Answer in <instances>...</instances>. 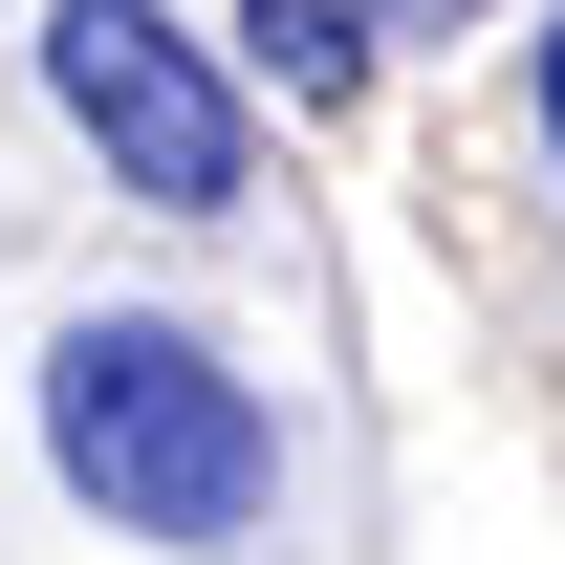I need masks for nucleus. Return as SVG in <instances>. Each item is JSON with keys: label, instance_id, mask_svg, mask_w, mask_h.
I'll return each mask as SVG.
<instances>
[{"label": "nucleus", "instance_id": "39448f33", "mask_svg": "<svg viewBox=\"0 0 565 565\" xmlns=\"http://www.w3.org/2000/svg\"><path fill=\"white\" fill-rule=\"evenodd\" d=\"M435 22H479V0H435Z\"/></svg>", "mask_w": 565, "mask_h": 565}, {"label": "nucleus", "instance_id": "20e7f679", "mask_svg": "<svg viewBox=\"0 0 565 565\" xmlns=\"http://www.w3.org/2000/svg\"><path fill=\"white\" fill-rule=\"evenodd\" d=\"M544 174H565V22H544Z\"/></svg>", "mask_w": 565, "mask_h": 565}, {"label": "nucleus", "instance_id": "f03ea898", "mask_svg": "<svg viewBox=\"0 0 565 565\" xmlns=\"http://www.w3.org/2000/svg\"><path fill=\"white\" fill-rule=\"evenodd\" d=\"M44 109L109 152V196L152 217H239L262 196V87L217 66L174 0H44Z\"/></svg>", "mask_w": 565, "mask_h": 565}, {"label": "nucleus", "instance_id": "7ed1b4c3", "mask_svg": "<svg viewBox=\"0 0 565 565\" xmlns=\"http://www.w3.org/2000/svg\"><path fill=\"white\" fill-rule=\"evenodd\" d=\"M239 66H262L282 109H349L370 87V0H239Z\"/></svg>", "mask_w": 565, "mask_h": 565}, {"label": "nucleus", "instance_id": "f257e3e1", "mask_svg": "<svg viewBox=\"0 0 565 565\" xmlns=\"http://www.w3.org/2000/svg\"><path fill=\"white\" fill-rule=\"evenodd\" d=\"M44 457H66V500L109 522V544H262V500H282V414H262V370H217L174 305H87V327H44Z\"/></svg>", "mask_w": 565, "mask_h": 565}]
</instances>
